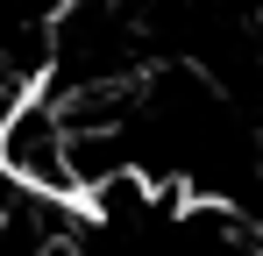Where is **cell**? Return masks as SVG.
Wrapping results in <instances>:
<instances>
[{
    "label": "cell",
    "mask_w": 263,
    "mask_h": 256,
    "mask_svg": "<svg viewBox=\"0 0 263 256\" xmlns=\"http://www.w3.org/2000/svg\"><path fill=\"white\" fill-rule=\"evenodd\" d=\"M0 178L22 185V192H43V199H86V135L71 121V107L29 85L22 100H7L0 114Z\"/></svg>",
    "instance_id": "obj_1"
}]
</instances>
